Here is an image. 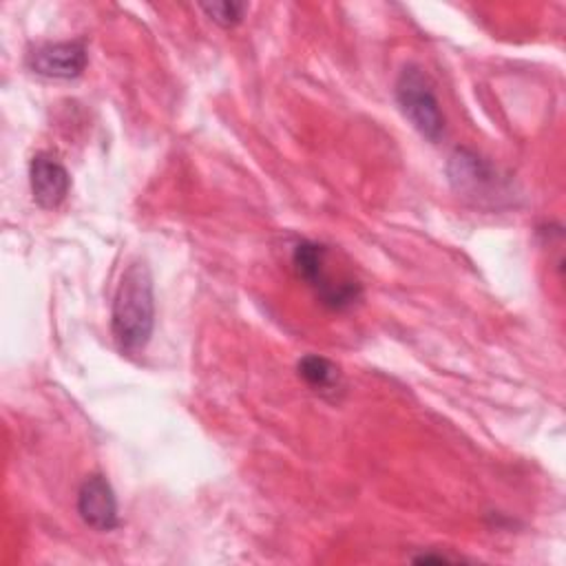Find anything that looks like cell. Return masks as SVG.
<instances>
[{"instance_id": "1", "label": "cell", "mask_w": 566, "mask_h": 566, "mask_svg": "<svg viewBox=\"0 0 566 566\" xmlns=\"http://www.w3.org/2000/svg\"><path fill=\"white\" fill-rule=\"evenodd\" d=\"M155 329L153 274L146 261L135 259L119 276L113 305L111 332L124 354H139Z\"/></svg>"}, {"instance_id": "3", "label": "cell", "mask_w": 566, "mask_h": 566, "mask_svg": "<svg viewBox=\"0 0 566 566\" xmlns=\"http://www.w3.org/2000/svg\"><path fill=\"white\" fill-rule=\"evenodd\" d=\"M396 102L409 124L429 142H440L444 135V115L433 93V84L418 64H407L394 86Z\"/></svg>"}, {"instance_id": "9", "label": "cell", "mask_w": 566, "mask_h": 566, "mask_svg": "<svg viewBox=\"0 0 566 566\" xmlns=\"http://www.w3.org/2000/svg\"><path fill=\"white\" fill-rule=\"evenodd\" d=\"M199 9L219 27L230 29L237 27L248 11V2H234V0H226V2H201Z\"/></svg>"}, {"instance_id": "5", "label": "cell", "mask_w": 566, "mask_h": 566, "mask_svg": "<svg viewBox=\"0 0 566 566\" xmlns=\"http://www.w3.org/2000/svg\"><path fill=\"white\" fill-rule=\"evenodd\" d=\"M447 175L455 192L464 197H493V188L502 192V181L493 164L469 148H455L447 161Z\"/></svg>"}, {"instance_id": "8", "label": "cell", "mask_w": 566, "mask_h": 566, "mask_svg": "<svg viewBox=\"0 0 566 566\" xmlns=\"http://www.w3.org/2000/svg\"><path fill=\"white\" fill-rule=\"evenodd\" d=\"M298 376L318 394H336L343 389V376L336 363L318 354H305L296 365Z\"/></svg>"}, {"instance_id": "4", "label": "cell", "mask_w": 566, "mask_h": 566, "mask_svg": "<svg viewBox=\"0 0 566 566\" xmlns=\"http://www.w3.org/2000/svg\"><path fill=\"white\" fill-rule=\"evenodd\" d=\"M88 64V49L84 40L46 42L27 53V66L31 73L49 80H75Z\"/></svg>"}, {"instance_id": "7", "label": "cell", "mask_w": 566, "mask_h": 566, "mask_svg": "<svg viewBox=\"0 0 566 566\" xmlns=\"http://www.w3.org/2000/svg\"><path fill=\"white\" fill-rule=\"evenodd\" d=\"M29 181H31L33 201L44 210H53L62 206L71 190L69 170L64 168L62 161H57L49 153L33 155L29 164Z\"/></svg>"}, {"instance_id": "2", "label": "cell", "mask_w": 566, "mask_h": 566, "mask_svg": "<svg viewBox=\"0 0 566 566\" xmlns=\"http://www.w3.org/2000/svg\"><path fill=\"white\" fill-rule=\"evenodd\" d=\"M327 256L329 250L325 243L303 239L292 250V268L325 307L340 312L360 301L363 287L354 279L334 276L327 265Z\"/></svg>"}, {"instance_id": "6", "label": "cell", "mask_w": 566, "mask_h": 566, "mask_svg": "<svg viewBox=\"0 0 566 566\" xmlns=\"http://www.w3.org/2000/svg\"><path fill=\"white\" fill-rule=\"evenodd\" d=\"M77 513L86 526L99 533H108L119 524L117 497L104 475L93 473L80 484Z\"/></svg>"}]
</instances>
